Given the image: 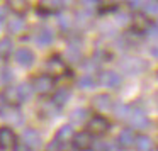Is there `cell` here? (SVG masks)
I'll return each mask as SVG.
<instances>
[{
	"label": "cell",
	"mask_w": 158,
	"mask_h": 151,
	"mask_svg": "<svg viewBox=\"0 0 158 151\" xmlns=\"http://www.w3.org/2000/svg\"><path fill=\"white\" fill-rule=\"evenodd\" d=\"M31 87L32 92L38 93V95H53V92L56 90V83L55 78L46 73H41V75H36L34 78L31 80Z\"/></svg>",
	"instance_id": "cell-1"
},
{
	"label": "cell",
	"mask_w": 158,
	"mask_h": 151,
	"mask_svg": "<svg viewBox=\"0 0 158 151\" xmlns=\"http://www.w3.org/2000/svg\"><path fill=\"white\" fill-rule=\"evenodd\" d=\"M123 73L129 76H138V75H143L144 71L148 70V61L143 58H136V56H129V58H124L123 61L119 63Z\"/></svg>",
	"instance_id": "cell-2"
},
{
	"label": "cell",
	"mask_w": 158,
	"mask_h": 151,
	"mask_svg": "<svg viewBox=\"0 0 158 151\" xmlns=\"http://www.w3.org/2000/svg\"><path fill=\"white\" fill-rule=\"evenodd\" d=\"M127 124H129V127L136 133V131H146L148 127L151 126V119L150 116L146 114V110L141 109V107H133V110H131V116L129 119H127Z\"/></svg>",
	"instance_id": "cell-3"
},
{
	"label": "cell",
	"mask_w": 158,
	"mask_h": 151,
	"mask_svg": "<svg viewBox=\"0 0 158 151\" xmlns=\"http://www.w3.org/2000/svg\"><path fill=\"white\" fill-rule=\"evenodd\" d=\"M109 129H110V122L106 116H102V114H94V116H90V119L87 120V131H89L94 137L104 136V134L109 133Z\"/></svg>",
	"instance_id": "cell-4"
},
{
	"label": "cell",
	"mask_w": 158,
	"mask_h": 151,
	"mask_svg": "<svg viewBox=\"0 0 158 151\" xmlns=\"http://www.w3.org/2000/svg\"><path fill=\"white\" fill-rule=\"evenodd\" d=\"M97 82L107 90H117L123 85V75L119 71H116V70H102L99 73Z\"/></svg>",
	"instance_id": "cell-5"
},
{
	"label": "cell",
	"mask_w": 158,
	"mask_h": 151,
	"mask_svg": "<svg viewBox=\"0 0 158 151\" xmlns=\"http://www.w3.org/2000/svg\"><path fill=\"white\" fill-rule=\"evenodd\" d=\"M44 68H46V75L53 76V78H58V76L66 75L68 66H66V61L63 59V56L53 55V56H49V58L46 59Z\"/></svg>",
	"instance_id": "cell-6"
},
{
	"label": "cell",
	"mask_w": 158,
	"mask_h": 151,
	"mask_svg": "<svg viewBox=\"0 0 158 151\" xmlns=\"http://www.w3.org/2000/svg\"><path fill=\"white\" fill-rule=\"evenodd\" d=\"M21 139H22V144H26L27 148H31L34 151L43 146V136L34 127H26L21 134Z\"/></svg>",
	"instance_id": "cell-7"
},
{
	"label": "cell",
	"mask_w": 158,
	"mask_h": 151,
	"mask_svg": "<svg viewBox=\"0 0 158 151\" xmlns=\"http://www.w3.org/2000/svg\"><path fill=\"white\" fill-rule=\"evenodd\" d=\"M82 43H80V38H73L72 41L68 43L65 49V55H63V59L70 63H82L83 59V53H82Z\"/></svg>",
	"instance_id": "cell-8"
},
{
	"label": "cell",
	"mask_w": 158,
	"mask_h": 151,
	"mask_svg": "<svg viewBox=\"0 0 158 151\" xmlns=\"http://www.w3.org/2000/svg\"><path fill=\"white\" fill-rule=\"evenodd\" d=\"M14 61L17 63L19 66H22V68H31L32 65L36 63V55L32 49L29 48H19L14 51Z\"/></svg>",
	"instance_id": "cell-9"
},
{
	"label": "cell",
	"mask_w": 158,
	"mask_h": 151,
	"mask_svg": "<svg viewBox=\"0 0 158 151\" xmlns=\"http://www.w3.org/2000/svg\"><path fill=\"white\" fill-rule=\"evenodd\" d=\"M92 107L97 110L99 114L104 112H112V107H114V100L110 97V93H97L95 97L92 99Z\"/></svg>",
	"instance_id": "cell-10"
},
{
	"label": "cell",
	"mask_w": 158,
	"mask_h": 151,
	"mask_svg": "<svg viewBox=\"0 0 158 151\" xmlns=\"http://www.w3.org/2000/svg\"><path fill=\"white\" fill-rule=\"evenodd\" d=\"M136 136L138 134L134 133L131 127H123V129L119 131V134H117V137H116L117 148H121V149H131V148H134Z\"/></svg>",
	"instance_id": "cell-11"
},
{
	"label": "cell",
	"mask_w": 158,
	"mask_h": 151,
	"mask_svg": "<svg viewBox=\"0 0 158 151\" xmlns=\"http://www.w3.org/2000/svg\"><path fill=\"white\" fill-rule=\"evenodd\" d=\"M17 146V136H15L14 129L9 126L0 127V149H14Z\"/></svg>",
	"instance_id": "cell-12"
},
{
	"label": "cell",
	"mask_w": 158,
	"mask_h": 151,
	"mask_svg": "<svg viewBox=\"0 0 158 151\" xmlns=\"http://www.w3.org/2000/svg\"><path fill=\"white\" fill-rule=\"evenodd\" d=\"M94 143H95V139H94V136L89 133V131H78V133H75V136H73V141L72 144L77 148L78 151H83V149H90V148L94 146Z\"/></svg>",
	"instance_id": "cell-13"
},
{
	"label": "cell",
	"mask_w": 158,
	"mask_h": 151,
	"mask_svg": "<svg viewBox=\"0 0 158 151\" xmlns=\"http://www.w3.org/2000/svg\"><path fill=\"white\" fill-rule=\"evenodd\" d=\"M34 43L39 48H48L55 43V32L51 27H41L38 32L34 34Z\"/></svg>",
	"instance_id": "cell-14"
},
{
	"label": "cell",
	"mask_w": 158,
	"mask_h": 151,
	"mask_svg": "<svg viewBox=\"0 0 158 151\" xmlns=\"http://www.w3.org/2000/svg\"><path fill=\"white\" fill-rule=\"evenodd\" d=\"M70 99H72V88H70V87H60V88H56L51 95V102L55 104L56 107H60V109H63V107L70 102Z\"/></svg>",
	"instance_id": "cell-15"
},
{
	"label": "cell",
	"mask_w": 158,
	"mask_h": 151,
	"mask_svg": "<svg viewBox=\"0 0 158 151\" xmlns=\"http://www.w3.org/2000/svg\"><path fill=\"white\" fill-rule=\"evenodd\" d=\"M26 27H27V24H26V21L21 17V15H14V17L7 19V22H5V29H7L9 34H22V32L26 31Z\"/></svg>",
	"instance_id": "cell-16"
},
{
	"label": "cell",
	"mask_w": 158,
	"mask_h": 151,
	"mask_svg": "<svg viewBox=\"0 0 158 151\" xmlns=\"http://www.w3.org/2000/svg\"><path fill=\"white\" fill-rule=\"evenodd\" d=\"M73 136H75V129H73L72 124H63V126L56 131V134H55L53 139L58 141L60 144L65 146V144H68V143H72V141H73Z\"/></svg>",
	"instance_id": "cell-17"
},
{
	"label": "cell",
	"mask_w": 158,
	"mask_h": 151,
	"mask_svg": "<svg viewBox=\"0 0 158 151\" xmlns=\"http://www.w3.org/2000/svg\"><path fill=\"white\" fill-rule=\"evenodd\" d=\"M0 116L4 117L9 124H12V126H22L24 124V116H22V112L17 107H7Z\"/></svg>",
	"instance_id": "cell-18"
},
{
	"label": "cell",
	"mask_w": 158,
	"mask_h": 151,
	"mask_svg": "<svg viewBox=\"0 0 158 151\" xmlns=\"http://www.w3.org/2000/svg\"><path fill=\"white\" fill-rule=\"evenodd\" d=\"M2 95H4V100L7 102L9 107H17L21 105V97H19V88L17 85H7L4 88V92H2Z\"/></svg>",
	"instance_id": "cell-19"
},
{
	"label": "cell",
	"mask_w": 158,
	"mask_h": 151,
	"mask_svg": "<svg viewBox=\"0 0 158 151\" xmlns=\"http://www.w3.org/2000/svg\"><path fill=\"white\" fill-rule=\"evenodd\" d=\"M134 149L136 151H155L156 149V144H155L153 137L148 136V134H138L136 141H134Z\"/></svg>",
	"instance_id": "cell-20"
},
{
	"label": "cell",
	"mask_w": 158,
	"mask_h": 151,
	"mask_svg": "<svg viewBox=\"0 0 158 151\" xmlns=\"http://www.w3.org/2000/svg\"><path fill=\"white\" fill-rule=\"evenodd\" d=\"M90 119L89 116V109L85 107H77L70 112V124L72 126H82V124H87V120Z\"/></svg>",
	"instance_id": "cell-21"
},
{
	"label": "cell",
	"mask_w": 158,
	"mask_h": 151,
	"mask_svg": "<svg viewBox=\"0 0 158 151\" xmlns=\"http://www.w3.org/2000/svg\"><path fill=\"white\" fill-rule=\"evenodd\" d=\"M131 110L133 107L126 102H114V107H112V114L117 120H127L131 116Z\"/></svg>",
	"instance_id": "cell-22"
},
{
	"label": "cell",
	"mask_w": 158,
	"mask_h": 151,
	"mask_svg": "<svg viewBox=\"0 0 158 151\" xmlns=\"http://www.w3.org/2000/svg\"><path fill=\"white\" fill-rule=\"evenodd\" d=\"M97 78L95 75H89V73H82V75L77 78V87H78L80 90H94L97 87Z\"/></svg>",
	"instance_id": "cell-23"
},
{
	"label": "cell",
	"mask_w": 158,
	"mask_h": 151,
	"mask_svg": "<svg viewBox=\"0 0 158 151\" xmlns=\"http://www.w3.org/2000/svg\"><path fill=\"white\" fill-rule=\"evenodd\" d=\"M39 110H41V114L44 117H48V119H53V117H58L60 114V107H56L55 104L51 102V100H46V102L41 104V107H39Z\"/></svg>",
	"instance_id": "cell-24"
},
{
	"label": "cell",
	"mask_w": 158,
	"mask_h": 151,
	"mask_svg": "<svg viewBox=\"0 0 158 151\" xmlns=\"http://www.w3.org/2000/svg\"><path fill=\"white\" fill-rule=\"evenodd\" d=\"M14 55V43L10 38L0 39V59H7L9 56Z\"/></svg>",
	"instance_id": "cell-25"
},
{
	"label": "cell",
	"mask_w": 158,
	"mask_h": 151,
	"mask_svg": "<svg viewBox=\"0 0 158 151\" xmlns=\"http://www.w3.org/2000/svg\"><path fill=\"white\" fill-rule=\"evenodd\" d=\"M63 2H41L39 5V12H44V14H56L63 9Z\"/></svg>",
	"instance_id": "cell-26"
},
{
	"label": "cell",
	"mask_w": 158,
	"mask_h": 151,
	"mask_svg": "<svg viewBox=\"0 0 158 151\" xmlns=\"http://www.w3.org/2000/svg\"><path fill=\"white\" fill-rule=\"evenodd\" d=\"M17 88H19V97H21V104H24V102H29L31 100V97H32V87H31V83H27V82H22V83H19L17 85Z\"/></svg>",
	"instance_id": "cell-27"
},
{
	"label": "cell",
	"mask_w": 158,
	"mask_h": 151,
	"mask_svg": "<svg viewBox=\"0 0 158 151\" xmlns=\"http://www.w3.org/2000/svg\"><path fill=\"white\" fill-rule=\"evenodd\" d=\"M7 9H12L15 12V15H21L26 14L29 10V4L24 2V0H15V2H7Z\"/></svg>",
	"instance_id": "cell-28"
},
{
	"label": "cell",
	"mask_w": 158,
	"mask_h": 151,
	"mask_svg": "<svg viewBox=\"0 0 158 151\" xmlns=\"http://www.w3.org/2000/svg\"><path fill=\"white\" fill-rule=\"evenodd\" d=\"M73 26H75V22H73V19L70 15H66V14L58 15V27L61 29V32H70Z\"/></svg>",
	"instance_id": "cell-29"
},
{
	"label": "cell",
	"mask_w": 158,
	"mask_h": 151,
	"mask_svg": "<svg viewBox=\"0 0 158 151\" xmlns=\"http://www.w3.org/2000/svg\"><path fill=\"white\" fill-rule=\"evenodd\" d=\"M80 66H82L83 73H89V75H94V71H97L100 65H99V63H97L94 58H87V59H82Z\"/></svg>",
	"instance_id": "cell-30"
},
{
	"label": "cell",
	"mask_w": 158,
	"mask_h": 151,
	"mask_svg": "<svg viewBox=\"0 0 158 151\" xmlns=\"http://www.w3.org/2000/svg\"><path fill=\"white\" fill-rule=\"evenodd\" d=\"M94 59H95L97 63H106V61H110V58H112V55H110L107 49H95V53H94V56H92Z\"/></svg>",
	"instance_id": "cell-31"
},
{
	"label": "cell",
	"mask_w": 158,
	"mask_h": 151,
	"mask_svg": "<svg viewBox=\"0 0 158 151\" xmlns=\"http://www.w3.org/2000/svg\"><path fill=\"white\" fill-rule=\"evenodd\" d=\"M144 38L148 39H158V22L156 21H151L150 26L146 27L144 31Z\"/></svg>",
	"instance_id": "cell-32"
},
{
	"label": "cell",
	"mask_w": 158,
	"mask_h": 151,
	"mask_svg": "<svg viewBox=\"0 0 158 151\" xmlns=\"http://www.w3.org/2000/svg\"><path fill=\"white\" fill-rule=\"evenodd\" d=\"M0 80L4 83H7V85H10V82L14 80V73H12V70L9 68V66H4L2 68V73H0Z\"/></svg>",
	"instance_id": "cell-33"
},
{
	"label": "cell",
	"mask_w": 158,
	"mask_h": 151,
	"mask_svg": "<svg viewBox=\"0 0 158 151\" xmlns=\"http://www.w3.org/2000/svg\"><path fill=\"white\" fill-rule=\"evenodd\" d=\"M114 24L116 26H127L131 24V19L127 14H121V12H117L116 15H114Z\"/></svg>",
	"instance_id": "cell-34"
},
{
	"label": "cell",
	"mask_w": 158,
	"mask_h": 151,
	"mask_svg": "<svg viewBox=\"0 0 158 151\" xmlns=\"http://www.w3.org/2000/svg\"><path fill=\"white\" fill-rule=\"evenodd\" d=\"M143 4L144 2H139V0H131V2H127V9L139 14V12H143Z\"/></svg>",
	"instance_id": "cell-35"
},
{
	"label": "cell",
	"mask_w": 158,
	"mask_h": 151,
	"mask_svg": "<svg viewBox=\"0 0 158 151\" xmlns=\"http://www.w3.org/2000/svg\"><path fill=\"white\" fill-rule=\"evenodd\" d=\"M148 53H150V56L153 59H158V44H153L150 46V49H148Z\"/></svg>",
	"instance_id": "cell-36"
},
{
	"label": "cell",
	"mask_w": 158,
	"mask_h": 151,
	"mask_svg": "<svg viewBox=\"0 0 158 151\" xmlns=\"http://www.w3.org/2000/svg\"><path fill=\"white\" fill-rule=\"evenodd\" d=\"M14 151H34V149H31V148H27L26 144H22V143H17V146L14 148Z\"/></svg>",
	"instance_id": "cell-37"
},
{
	"label": "cell",
	"mask_w": 158,
	"mask_h": 151,
	"mask_svg": "<svg viewBox=\"0 0 158 151\" xmlns=\"http://www.w3.org/2000/svg\"><path fill=\"white\" fill-rule=\"evenodd\" d=\"M155 104H156V109H158V93H156V97H155Z\"/></svg>",
	"instance_id": "cell-38"
},
{
	"label": "cell",
	"mask_w": 158,
	"mask_h": 151,
	"mask_svg": "<svg viewBox=\"0 0 158 151\" xmlns=\"http://www.w3.org/2000/svg\"><path fill=\"white\" fill-rule=\"evenodd\" d=\"M4 21H5V19H2V17H0V27H2V24H4Z\"/></svg>",
	"instance_id": "cell-39"
},
{
	"label": "cell",
	"mask_w": 158,
	"mask_h": 151,
	"mask_svg": "<svg viewBox=\"0 0 158 151\" xmlns=\"http://www.w3.org/2000/svg\"><path fill=\"white\" fill-rule=\"evenodd\" d=\"M83 151H94V149H92V148H90V149H83Z\"/></svg>",
	"instance_id": "cell-40"
},
{
	"label": "cell",
	"mask_w": 158,
	"mask_h": 151,
	"mask_svg": "<svg viewBox=\"0 0 158 151\" xmlns=\"http://www.w3.org/2000/svg\"><path fill=\"white\" fill-rule=\"evenodd\" d=\"M155 151H158V148H156V149H155Z\"/></svg>",
	"instance_id": "cell-41"
},
{
	"label": "cell",
	"mask_w": 158,
	"mask_h": 151,
	"mask_svg": "<svg viewBox=\"0 0 158 151\" xmlns=\"http://www.w3.org/2000/svg\"><path fill=\"white\" fill-rule=\"evenodd\" d=\"M156 17H158V14H156Z\"/></svg>",
	"instance_id": "cell-42"
}]
</instances>
